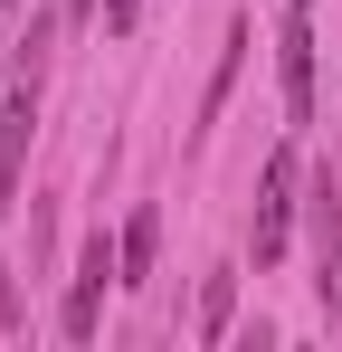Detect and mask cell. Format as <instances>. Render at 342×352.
Segmentation results:
<instances>
[{
	"instance_id": "cell-1",
	"label": "cell",
	"mask_w": 342,
	"mask_h": 352,
	"mask_svg": "<svg viewBox=\"0 0 342 352\" xmlns=\"http://www.w3.org/2000/svg\"><path fill=\"white\" fill-rule=\"evenodd\" d=\"M105 286H124V248H86V267H76V286H67V305H57V333L67 343H86L95 333V314H105Z\"/></svg>"
},
{
	"instance_id": "cell-2",
	"label": "cell",
	"mask_w": 342,
	"mask_h": 352,
	"mask_svg": "<svg viewBox=\"0 0 342 352\" xmlns=\"http://www.w3.org/2000/svg\"><path fill=\"white\" fill-rule=\"evenodd\" d=\"M295 190H304V172H295V153H276V162H266V181H257V267H276V257H285Z\"/></svg>"
},
{
	"instance_id": "cell-3",
	"label": "cell",
	"mask_w": 342,
	"mask_h": 352,
	"mask_svg": "<svg viewBox=\"0 0 342 352\" xmlns=\"http://www.w3.org/2000/svg\"><path fill=\"white\" fill-rule=\"evenodd\" d=\"M29 133H38V76H19V86H10V105H0V219H10V200H19Z\"/></svg>"
},
{
	"instance_id": "cell-4",
	"label": "cell",
	"mask_w": 342,
	"mask_h": 352,
	"mask_svg": "<svg viewBox=\"0 0 342 352\" xmlns=\"http://www.w3.org/2000/svg\"><path fill=\"white\" fill-rule=\"evenodd\" d=\"M304 210H314V295L333 305L342 295V190H333V172L304 190Z\"/></svg>"
},
{
	"instance_id": "cell-5",
	"label": "cell",
	"mask_w": 342,
	"mask_h": 352,
	"mask_svg": "<svg viewBox=\"0 0 342 352\" xmlns=\"http://www.w3.org/2000/svg\"><path fill=\"white\" fill-rule=\"evenodd\" d=\"M276 67H285V115L304 124V115H314V10H285Z\"/></svg>"
},
{
	"instance_id": "cell-6",
	"label": "cell",
	"mask_w": 342,
	"mask_h": 352,
	"mask_svg": "<svg viewBox=\"0 0 342 352\" xmlns=\"http://www.w3.org/2000/svg\"><path fill=\"white\" fill-rule=\"evenodd\" d=\"M114 248H124V286H143V276H152V248H162V219H152V210H133Z\"/></svg>"
},
{
	"instance_id": "cell-7",
	"label": "cell",
	"mask_w": 342,
	"mask_h": 352,
	"mask_svg": "<svg viewBox=\"0 0 342 352\" xmlns=\"http://www.w3.org/2000/svg\"><path fill=\"white\" fill-rule=\"evenodd\" d=\"M247 38H257V29L238 19V29H228V58H219V76H209V105H200V124H219V105H228V86H238V58H247Z\"/></svg>"
},
{
	"instance_id": "cell-8",
	"label": "cell",
	"mask_w": 342,
	"mask_h": 352,
	"mask_svg": "<svg viewBox=\"0 0 342 352\" xmlns=\"http://www.w3.org/2000/svg\"><path fill=\"white\" fill-rule=\"evenodd\" d=\"M228 305H238V276L219 267V276L200 286V343H219V333H228Z\"/></svg>"
},
{
	"instance_id": "cell-9",
	"label": "cell",
	"mask_w": 342,
	"mask_h": 352,
	"mask_svg": "<svg viewBox=\"0 0 342 352\" xmlns=\"http://www.w3.org/2000/svg\"><path fill=\"white\" fill-rule=\"evenodd\" d=\"M143 19V0H105V29H133Z\"/></svg>"
},
{
	"instance_id": "cell-10",
	"label": "cell",
	"mask_w": 342,
	"mask_h": 352,
	"mask_svg": "<svg viewBox=\"0 0 342 352\" xmlns=\"http://www.w3.org/2000/svg\"><path fill=\"white\" fill-rule=\"evenodd\" d=\"M285 10H314V0H285Z\"/></svg>"
}]
</instances>
